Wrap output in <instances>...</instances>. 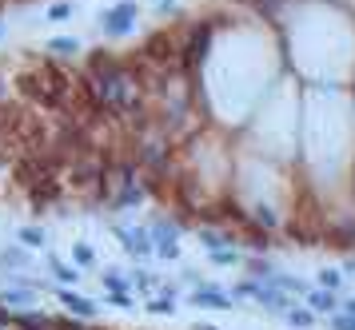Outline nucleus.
Returning a JSON list of instances; mask_svg holds the SVG:
<instances>
[{"mask_svg":"<svg viewBox=\"0 0 355 330\" xmlns=\"http://www.w3.org/2000/svg\"><path fill=\"white\" fill-rule=\"evenodd\" d=\"M132 20H136V8H132V4H116L108 16H100V28L104 32H124Z\"/></svg>","mask_w":355,"mask_h":330,"instance_id":"1","label":"nucleus"},{"mask_svg":"<svg viewBox=\"0 0 355 330\" xmlns=\"http://www.w3.org/2000/svg\"><path fill=\"white\" fill-rule=\"evenodd\" d=\"M68 12H72V8H68V4H56V8H52V20H64Z\"/></svg>","mask_w":355,"mask_h":330,"instance_id":"3","label":"nucleus"},{"mask_svg":"<svg viewBox=\"0 0 355 330\" xmlns=\"http://www.w3.org/2000/svg\"><path fill=\"white\" fill-rule=\"evenodd\" d=\"M52 48H56V52H76V40H68V36H60V40H52Z\"/></svg>","mask_w":355,"mask_h":330,"instance_id":"2","label":"nucleus"}]
</instances>
